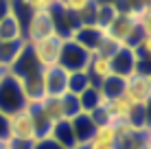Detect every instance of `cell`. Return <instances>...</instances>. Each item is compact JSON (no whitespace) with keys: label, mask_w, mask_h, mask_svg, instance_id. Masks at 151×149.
Listing matches in <instances>:
<instances>
[{"label":"cell","mask_w":151,"mask_h":149,"mask_svg":"<svg viewBox=\"0 0 151 149\" xmlns=\"http://www.w3.org/2000/svg\"><path fill=\"white\" fill-rule=\"evenodd\" d=\"M27 103L29 101H27V94H24L22 81L9 73L0 83V112L4 116H11L15 112L24 110Z\"/></svg>","instance_id":"obj_1"},{"label":"cell","mask_w":151,"mask_h":149,"mask_svg":"<svg viewBox=\"0 0 151 149\" xmlns=\"http://www.w3.org/2000/svg\"><path fill=\"white\" fill-rule=\"evenodd\" d=\"M22 29H24V42L33 44L40 40L48 37L55 33V24H53V13L50 11H35L29 13L27 20H22Z\"/></svg>","instance_id":"obj_2"},{"label":"cell","mask_w":151,"mask_h":149,"mask_svg":"<svg viewBox=\"0 0 151 149\" xmlns=\"http://www.w3.org/2000/svg\"><path fill=\"white\" fill-rule=\"evenodd\" d=\"M40 83L44 96H64L68 92V70L61 66H46L40 70Z\"/></svg>","instance_id":"obj_3"},{"label":"cell","mask_w":151,"mask_h":149,"mask_svg":"<svg viewBox=\"0 0 151 149\" xmlns=\"http://www.w3.org/2000/svg\"><path fill=\"white\" fill-rule=\"evenodd\" d=\"M61 44H64V37H59L57 33H53V35H48V37L40 40V42L29 44V48H31V53H33V57L37 59V64L42 68H46V66H55L57 61H59Z\"/></svg>","instance_id":"obj_4"},{"label":"cell","mask_w":151,"mask_h":149,"mask_svg":"<svg viewBox=\"0 0 151 149\" xmlns=\"http://www.w3.org/2000/svg\"><path fill=\"white\" fill-rule=\"evenodd\" d=\"M90 57H92V55L88 53L86 48H81L79 44H75L72 40H64L57 66H61V68L68 70V73H75V70H88Z\"/></svg>","instance_id":"obj_5"},{"label":"cell","mask_w":151,"mask_h":149,"mask_svg":"<svg viewBox=\"0 0 151 149\" xmlns=\"http://www.w3.org/2000/svg\"><path fill=\"white\" fill-rule=\"evenodd\" d=\"M123 96L132 105H149V96H151V79H149V75H140V73L129 75L127 79H125Z\"/></svg>","instance_id":"obj_6"},{"label":"cell","mask_w":151,"mask_h":149,"mask_svg":"<svg viewBox=\"0 0 151 149\" xmlns=\"http://www.w3.org/2000/svg\"><path fill=\"white\" fill-rule=\"evenodd\" d=\"M7 121H9V138L11 140H37L33 130V121H31V114L27 107L7 116Z\"/></svg>","instance_id":"obj_7"},{"label":"cell","mask_w":151,"mask_h":149,"mask_svg":"<svg viewBox=\"0 0 151 149\" xmlns=\"http://www.w3.org/2000/svg\"><path fill=\"white\" fill-rule=\"evenodd\" d=\"M70 40L75 44H79L81 48H86L90 55H94L99 50V46H101V42L105 40V31L94 27V24H79L75 29V33L70 35Z\"/></svg>","instance_id":"obj_8"},{"label":"cell","mask_w":151,"mask_h":149,"mask_svg":"<svg viewBox=\"0 0 151 149\" xmlns=\"http://www.w3.org/2000/svg\"><path fill=\"white\" fill-rule=\"evenodd\" d=\"M40 70H42V66L37 64V59L33 57V53H31V48L27 44V48H24L22 55L13 61V66L9 68V73H11L13 77H18L20 81H29V79L40 77Z\"/></svg>","instance_id":"obj_9"},{"label":"cell","mask_w":151,"mask_h":149,"mask_svg":"<svg viewBox=\"0 0 151 149\" xmlns=\"http://www.w3.org/2000/svg\"><path fill=\"white\" fill-rule=\"evenodd\" d=\"M13 40H24V29H22V18L13 9L7 11L2 20H0V42H13Z\"/></svg>","instance_id":"obj_10"},{"label":"cell","mask_w":151,"mask_h":149,"mask_svg":"<svg viewBox=\"0 0 151 149\" xmlns=\"http://www.w3.org/2000/svg\"><path fill=\"white\" fill-rule=\"evenodd\" d=\"M70 125H72V134H75V140H77V147H83L92 140L94 136V130H96V123L88 112H81L77 114L75 119H70Z\"/></svg>","instance_id":"obj_11"},{"label":"cell","mask_w":151,"mask_h":149,"mask_svg":"<svg viewBox=\"0 0 151 149\" xmlns=\"http://www.w3.org/2000/svg\"><path fill=\"white\" fill-rule=\"evenodd\" d=\"M110 61H112V75H116V77L127 79L129 75L136 73V57H134L132 48L121 46V48L110 57Z\"/></svg>","instance_id":"obj_12"},{"label":"cell","mask_w":151,"mask_h":149,"mask_svg":"<svg viewBox=\"0 0 151 149\" xmlns=\"http://www.w3.org/2000/svg\"><path fill=\"white\" fill-rule=\"evenodd\" d=\"M105 110H107V121L114 123V125H121V123H129L132 112H134V105L129 103L125 96H116V99L107 101Z\"/></svg>","instance_id":"obj_13"},{"label":"cell","mask_w":151,"mask_h":149,"mask_svg":"<svg viewBox=\"0 0 151 149\" xmlns=\"http://www.w3.org/2000/svg\"><path fill=\"white\" fill-rule=\"evenodd\" d=\"M48 138H53L59 147L64 149H77V140H75V134H72V125L68 119H61L53 123V130H50Z\"/></svg>","instance_id":"obj_14"},{"label":"cell","mask_w":151,"mask_h":149,"mask_svg":"<svg viewBox=\"0 0 151 149\" xmlns=\"http://www.w3.org/2000/svg\"><path fill=\"white\" fill-rule=\"evenodd\" d=\"M88 75H90V79H92L94 86H101V81H105L107 77H112V61H110V57L92 55L90 64H88Z\"/></svg>","instance_id":"obj_15"},{"label":"cell","mask_w":151,"mask_h":149,"mask_svg":"<svg viewBox=\"0 0 151 149\" xmlns=\"http://www.w3.org/2000/svg\"><path fill=\"white\" fill-rule=\"evenodd\" d=\"M27 110H29V114H31V121H33L35 136H37V138H46V136L50 134V130H53V123H50L48 116L44 114L40 101H37V103H27Z\"/></svg>","instance_id":"obj_16"},{"label":"cell","mask_w":151,"mask_h":149,"mask_svg":"<svg viewBox=\"0 0 151 149\" xmlns=\"http://www.w3.org/2000/svg\"><path fill=\"white\" fill-rule=\"evenodd\" d=\"M79 105H81V112H94L96 107H105L107 105V99L103 96V92L99 90V86H90L88 90H83L79 94Z\"/></svg>","instance_id":"obj_17"},{"label":"cell","mask_w":151,"mask_h":149,"mask_svg":"<svg viewBox=\"0 0 151 149\" xmlns=\"http://www.w3.org/2000/svg\"><path fill=\"white\" fill-rule=\"evenodd\" d=\"M27 48L24 40H13V42H0V64L11 68L13 61L22 55V50Z\"/></svg>","instance_id":"obj_18"},{"label":"cell","mask_w":151,"mask_h":149,"mask_svg":"<svg viewBox=\"0 0 151 149\" xmlns=\"http://www.w3.org/2000/svg\"><path fill=\"white\" fill-rule=\"evenodd\" d=\"M92 83L90 75H88V70H75V73H68V92L70 94H77L79 96L83 90H88Z\"/></svg>","instance_id":"obj_19"},{"label":"cell","mask_w":151,"mask_h":149,"mask_svg":"<svg viewBox=\"0 0 151 149\" xmlns=\"http://www.w3.org/2000/svg\"><path fill=\"white\" fill-rule=\"evenodd\" d=\"M94 7H96L94 9V27L105 31L110 27V22L118 15V9H116V4H96V2H94Z\"/></svg>","instance_id":"obj_20"},{"label":"cell","mask_w":151,"mask_h":149,"mask_svg":"<svg viewBox=\"0 0 151 149\" xmlns=\"http://www.w3.org/2000/svg\"><path fill=\"white\" fill-rule=\"evenodd\" d=\"M99 90L103 92V96H105L107 101L116 99V96H123V92H125V79H123V77L112 75V77H107L105 81H101Z\"/></svg>","instance_id":"obj_21"},{"label":"cell","mask_w":151,"mask_h":149,"mask_svg":"<svg viewBox=\"0 0 151 149\" xmlns=\"http://www.w3.org/2000/svg\"><path fill=\"white\" fill-rule=\"evenodd\" d=\"M42 110H44V114L48 116L50 123H57L64 119V107H61V96H44V99L40 101Z\"/></svg>","instance_id":"obj_22"},{"label":"cell","mask_w":151,"mask_h":149,"mask_svg":"<svg viewBox=\"0 0 151 149\" xmlns=\"http://www.w3.org/2000/svg\"><path fill=\"white\" fill-rule=\"evenodd\" d=\"M61 107H64V119H75L77 114H81V105H79V96L66 92L61 96Z\"/></svg>","instance_id":"obj_23"},{"label":"cell","mask_w":151,"mask_h":149,"mask_svg":"<svg viewBox=\"0 0 151 149\" xmlns=\"http://www.w3.org/2000/svg\"><path fill=\"white\" fill-rule=\"evenodd\" d=\"M90 2H92V0H59V4H57V7H61L64 11L77 15L79 11H83V9H86Z\"/></svg>","instance_id":"obj_24"},{"label":"cell","mask_w":151,"mask_h":149,"mask_svg":"<svg viewBox=\"0 0 151 149\" xmlns=\"http://www.w3.org/2000/svg\"><path fill=\"white\" fill-rule=\"evenodd\" d=\"M127 149H151V145H149V132L138 134V138H136V140H134Z\"/></svg>","instance_id":"obj_25"},{"label":"cell","mask_w":151,"mask_h":149,"mask_svg":"<svg viewBox=\"0 0 151 149\" xmlns=\"http://www.w3.org/2000/svg\"><path fill=\"white\" fill-rule=\"evenodd\" d=\"M33 149H64V147H59L53 138L46 136V138H37V140L33 143Z\"/></svg>","instance_id":"obj_26"},{"label":"cell","mask_w":151,"mask_h":149,"mask_svg":"<svg viewBox=\"0 0 151 149\" xmlns=\"http://www.w3.org/2000/svg\"><path fill=\"white\" fill-rule=\"evenodd\" d=\"M4 140H9V121L0 112V143H4Z\"/></svg>","instance_id":"obj_27"},{"label":"cell","mask_w":151,"mask_h":149,"mask_svg":"<svg viewBox=\"0 0 151 149\" xmlns=\"http://www.w3.org/2000/svg\"><path fill=\"white\" fill-rule=\"evenodd\" d=\"M33 143L35 140H11V138H9L11 149H33Z\"/></svg>","instance_id":"obj_28"},{"label":"cell","mask_w":151,"mask_h":149,"mask_svg":"<svg viewBox=\"0 0 151 149\" xmlns=\"http://www.w3.org/2000/svg\"><path fill=\"white\" fill-rule=\"evenodd\" d=\"M9 9H11V0H0V20L7 15Z\"/></svg>","instance_id":"obj_29"},{"label":"cell","mask_w":151,"mask_h":149,"mask_svg":"<svg viewBox=\"0 0 151 149\" xmlns=\"http://www.w3.org/2000/svg\"><path fill=\"white\" fill-rule=\"evenodd\" d=\"M7 75H9V68H7V66H2V64H0V83H2V79H4Z\"/></svg>","instance_id":"obj_30"},{"label":"cell","mask_w":151,"mask_h":149,"mask_svg":"<svg viewBox=\"0 0 151 149\" xmlns=\"http://www.w3.org/2000/svg\"><path fill=\"white\" fill-rule=\"evenodd\" d=\"M0 149H11V145H9V140H4V143H0Z\"/></svg>","instance_id":"obj_31"},{"label":"cell","mask_w":151,"mask_h":149,"mask_svg":"<svg viewBox=\"0 0 151 149\" xmlns=\"http://www.w3.org/2000/svg\"><path fill=\"white\" fill-rule=\"evenodd\" d=\"M140 2H142V4H149V0H140Z\"/></svg>","instance_id":"obj_32"},{"label":"cell","mask_w":151,"mask_h":149,"mask_svg":"<svg viewBox=\"0 0 151 149\" xmlns=\"http://www.w3.org/2000/svg\"><path fill=\"white\" fill-rule=\"evenodd\" d=\"M77 149H88V147H86V145H83V147H77Z\"/></svg>","instance_id":"obj_33"}]
</instances>
